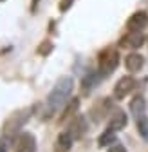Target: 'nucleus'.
Segmentation results:
<instances>
[{
	"mask_svg": "<svg viewBox=\"0 0 148 152\" xmlns=\"http://www.w3.org/2000/svg\"><path fill=\"white\" fill-rule=\"evenodd\" d=\"M74 89V82L70 76H62V78L54 83L52 91L49 92V98H47V109L49 112H56L60 109H63L72 94Z\"/></svg>",
	"mask_w": 148,
	"mask_h": 152,
	"instance_id": "f257e3e1",
	"label": "nucleus"
},
{
	"mask_svg": "<svg viewBox=\"0 0 148 152\" xmlns=\"http://www.w3.org/2000/svg\"><path fill=\"white\" fill-rule=\"evenodd\" d=\"M33 114V109L27 107V109H20V110H15L11 116L6 120L4 127H2V134L6 138H13L15 134H20V129L29 121Z\"/></svg>",
	"mask_w": 148,
	"mask_h": 152,
	"instance_id": "f03ea898",
	"label": "nucleus"
},
{
	"mask_svg": "<svg viewBox=\"0 0 148 152\" xmlns=\"http://www.w3.org/2000/svg\"><path fill=\"white\" fill-rule=\"evenodd\" d=\"M119 65V53L114 47H107L99 53L98 56V67L101 76H108L110 72H114Z\"/></svg>",
	"mask_w": 148,
	"mask_h": 152,
	"instance_id": "7ed1b4c3",
	"label": "nucleus"
},
{
	"mask_svg": "<svg viewBox=\"0 0 148 152\" xmlns=\"http://www.w3.org/2000/svg\"><path fill=\"white\" fill-rule=\"evenodd\" d=\"M134 89H136L134 76H123V78H119L118 83L114 85V98L116 100H125V96H128Z\"/></svg>",
	"mask_w": 148,
	"mask_h": 152,
	"instance_id": "20e7f679",
	"label": "nucleus"
},
{
	"mask_svg": "<svg viewBox=\"0 0 148 152\" xmlns=\"http://www.w3.org/2000/svg\"><path fill=\"white\" fill-rule=\"evenodd\" d=\"M15 152H36V140L31 132H20L15 140Z\"/></svg>",
	"mask_w": 148,
	"mask_h": 152,
	"instance_id": "39448f33",
	"label": "nucleus"
},
{
	"mask_svg": "<svg viewBox=\"0 0 148 152\" xmlns=\"http://www.w3.org/2000/svg\"><path fill=\"white\" fill-rule=\"evenodd\" d=\"M143 44H144V34L141 31H137V33L130 31L119 40V47H125V49H139Z\"/></svg>",
	"mask_w": 148,
	"mask_h": 152,
	"instance_id": "423d86ee",
	"label": "nucleus"
},
{
	"mask_svg": "<svg viewBox=\"0 0 148 152\" xmlns=\"http://www.w3.org/2000/svg\"><path fill=\"white\" fill-rule=\"evenodd\" d=\"M146 24H148V15L144 11H136L126 20V29L132 31V33H137V31H143Z\"/></svg>",
	"mask_w": 148,
	"mask_h": 152,
	"instance_id": "0eeeda50",
	"label": "nucleus"
},
{
	"mask_svg": "<svg viewBox=\"0 0 148 152\" xmlns=\"http://www.w3.org/2000/svg\"><path fill=\"white\" fill-rule=\"evenodd\" d=\"M69 134L74 138V140H78V138H81L85 132H87V123H85V118L81 116V118H74L72 121H70V125H69Z\"/></svg>",
	"mask_w": 148,
	"mask_h": 152,
	"instance_id": "6e6552de",
	"label": "nucleus"
},
{
	"mask_svg": "<svg viewBox=\"0 0 148 152\" xmlns=\"http://www.w3.org/2000/svg\"><path fill=\"white\" fill-rule=\"evenodd\" d=\"M143 65H144V58L139 54V53H130L125 58V67L130 71V72H137V71H141L143 69Z\"/></svg>",
	"mask_w": 148,
	"mask_h": 152,
	"instance_id": "1a4fd4ad",
	"label": "nucleus"
},
{
	"mask_svg": "<svg viewBox=\"0 0 148 152\" xmlns=\"http://www.w3.org/2000/svg\"><path fill=\"white\" fill-rule=\"evenodd\" d=\"M126 114L123 112V110H118V112H114L112 116H110V121H108V130H112V132H116V130H121V129H125L126 127Z\"/></svg>",
	"mask_w": 148,
	"mask_h": 152,
	"instance_id": "9d476101",
	"label": "nucleus"
},
{
	"mask_svg": "<svg viewBox=\"0 0 148 152\" xmlns=\"http://www.w3.org/2000/svg\"><path fill=\"white\" fill-rule=\"evenodd\" d=\"M72 141L74 138L69 134V132H60L58 134V140H56V152H69L70 147H72Z\"/></svg>",
	"mask_w": 148,
	"mask_h": 152,
	"instance_id": "9b49d317",
	"label": "nucleus"
},
{
	"mask_svg": "<svg viewBox=\"0 0 148 152\" xmlns=\"http://www.w3.org/2000/svg\"><path fill=\"white\" fill-rule=\"evenodd\" d=\"M78 107H80V98H70L67 102V105L63 107V112H62V116H60V121L63 123V121L70 120L74 116V112L78 110Z\"/></svg>",
	"mask_w": 148,
	"mask_h": 152,
	"instance_id": "f8f14e48",
	"label": "nucleus"
},
{
	"mask_svg": "<svg viewBox=\"0 0 148 152\" xmlns=\"http://www.w3.org/2000/svg\"><path fill=\"white\" fill-rule=\"evenodd\" d=\"M130 110H132V114H134L136 118L143 116L144 110H146L144 98H143V96H134V98H132V102H130Z\"/></svg>",
	"mask_w": 148,
	"mask_h": 152,
	"instance_id": "ddd939ff",
	"label": "nucleus"
},
{
	"mask_svg": "<svg viewBox=\"0 0 148 152\" xmlns=\"http://www.w3.org/2000/svg\"><path fill=\"white\" fill-rule=\"evenodd\" d=\"M136 125H137V130H139L141 138L148 141V118H146V114H143V116L136 118Z\"/></svg>",
	"mask_w": 148,
	"mask_h": 152,
	"instance_id": "4468645a",
	"label": "nucleus"
},
{
	"mask_svg": "<svg viewBox=\"0 0 148 152\" xmlns=\"http://www.w3.org/2000/svg\"><path fill=\"white\" fill-rule=\"evenodd\" d=\"M114 138H116V136H114V132L107 129V130L103 132V134L99 136V140H98V143H99V147H107V145H110V143H112V141H114Z\"/></svg>",
	"mask_w": 148,
	"mask_h": 152,
	"instance_id": "2eb2a0df",
	"label": "nucleus"
},
{
	"mask_svg": "<svg viewBox=\"0 0 148 152\" xmlns=\"http://www.w3.org/2000/svg\"><path fill=\"white\" fill-rule=\"evenodd\" d=\"M51 51H52V42H49V40H44V42L38 45V54H40V56H47Z\"/></svg>",
	"mask_w": 148,
	"mask_h": 152,
	"instance_id": "dca6fc26",
	"label": "nucleus"
},
{
	"mask_svg": "<svg viewBox=\"0 0 148 152\" xmlns=\"http://www.w3.org/2000/svg\"><path fill=\"white\" fill-rule=\"evenodd\" d=\"M72 2H74V0H62V2H60V11L65 13V11L72 6Z\"/></svg>",
	"mask_w": 148,
	"mask_h": 152,
	"instance_id": "f3484780",
	"label": "nucleus"
},
{
	"mask_svg": "<svg viewBox=\"0 0 148 152\" xmlns=\"http://www.w3.org/2000/svg\"><path fill=\"white\" fill-rule=\"evenodd\" d=\"M108 152H126V148H125L123 145L116 143V145H112V147H108Z\"/></svg>",
	"mask_w": 148,
	"mask_h": 152,
	"instance_id": "a211bd4d",
	"label": "nucleus"
},
{
	"mask_svg": "<svg viewBox=\"0 0 148 152\" xmlns=\"http://www.w3.org/2000/svg\"><path fill=\"white\" fill-rule=\"evenodd\" d=\"M0 152H7V150H6V147H4L2 143H0Z\"/></svg>",
	"mask_w": 148,
	"mask_h": 152,
	"instance_id": "6ab92c4d",
	"label": "nucleus"
}]
</instances>
